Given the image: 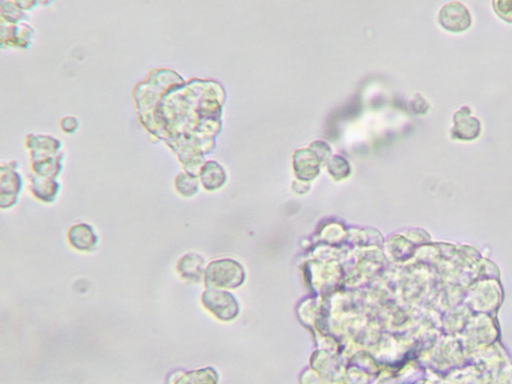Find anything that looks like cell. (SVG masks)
Here are the masks:
<instances>
[{
    "label": "cell",
    "mask_w": 512,
    "mask_h": 384,
    "mask_svg": "<svg viewBox=\"0 0 512 384\" xmlns=\"http://www.w3.org/2000/svg\"><path fill=\"white\" fill-rule=\"evenodd\" d=\"M495 12L506 21L512 22V0L493 2Z\"/></svg>",
    "instance_id": "5"
},
{
    "label": "cell",
    "mask_w": 512,
    "mask_h": 384,
    "mask_svg": "<svg viewBox=\"0 0 512 384\" xmlns=\"http://www.w3.org/2000/svg\"><path fill=\"white\" fill-rule=\"evenodd\" d=\"M200 258L197 255H187L180 259L178 264V271L182 277L186 280H195V276L202 271Z\"/></svg>",
    "instance_id": "4"
},
{
    "label": "cell",
    "mask_w": 512,
    "mask_h": 384,
    "mask_svg": "<svg viewBox=\"0 0 512 384\" xmlns=\"http://www.w3.org/2000/svg\"><path fill=\"white\" fill-rule=\"evenodd\" d=\"M469 113H470L469 110L468 112H464V109L455 113L453 138L469 140V139L477 138L479 136L482 125L477 118L469 116Z\"/></svg>",
    "instance_id": "2"
},
{
    "label": "cell",
    "mask_w": 512,
    "mask_h": 384,
    "mask_svg": "<svg viewBox=\"0 0 512 384\" xmlns=\"http://www.w3.org/2000/svg\"><path fill=\"white\" fill-rule=\"evenodd\" d=\"M439 22L446 30L461 33L471 26L470 13L460 2H450L442 8L439 13Z\"/></svg>",
    "instance_id": "1"
},
{
    "label": "cell",
    "mask_w": 512,
    "mask_h": 384,
    "mask_svg": "<svg viewBox=\"0 0 512 384\" xmlns=\"http://www.w3.org/2000/svg\"><path fill=\"white\" fill-rule=\"evenodd\" d=\"M69 237H71V244L78 241L81 238L80 241L76 246V248L78 250H92L96 244H98V237L94 235L91 230H89V228H87V226H82V228H80V230H76V228H73Z\"/></svg>",
    "instance_id": "3"
}]
</instances>
